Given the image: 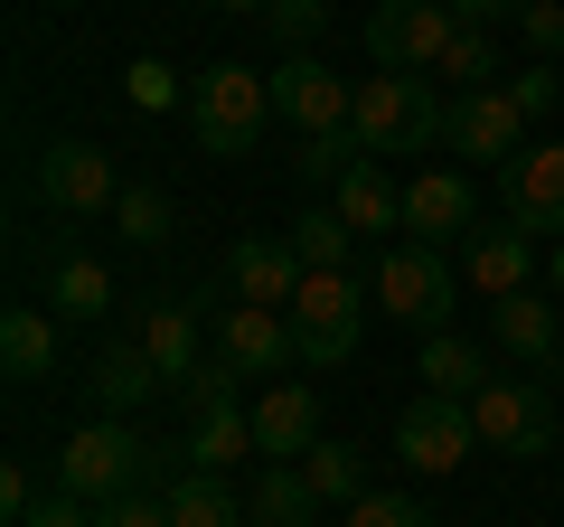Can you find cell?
<instances>
[{
	"mask_svg": "<svg viewBox=\"0 0 564 527\" xmlns=\"http://www.w3.org/2000/svg\"><path fill=\"white\" fill-rule=\"evenodd\" d=\"M263 122H273V76H254V66L226 57L188 85V132H198L207 161H245L263 142Z\"/></svg>",
	"mask_w": 564,
	"mask_h": 527,
	"instance_id": "obj_1",
	"label": "cell"
},
{
	"mask_svg": "<svg viewBox=\"0 0 564 527\" xmlns=\"http://www.w3.org/2000/svg\"><path fill=\"white\" fill-rule=\"evenodd\" d=\"M358 142L367 151H433L443 142V122H452V104L433 95L423 76H404V66H386V76H367L358 85Z\"/></svg>",
	"mask_w": 564,
	"mask_h": 527,
	"instance_id": "obj_2",
	"label": "cell"
},
{
	"mask_svg": "<svg viewBox=\"0 0 564 527\" xmlns=\"http://www.w3.org/2000/svg\"><path fill=\"white\" fill-rule=\"evenodd\" d=\"M141 471H151V452H141V433L122 424V415H95L85 433H66V443H57V490H76L85 508L141 490Z\"/></svg>",
	"mask_w": 564,
	"mask_h": 527,
	"instance_id": "obj_3",
	"label": "cell"
},
{
	"mask_svg": "<svg viewBox=\"0 0 564 527\" xmlns=\"http://www.w3.org/2000/svg\"><path fill=\"white\" fill-rule=\"evenodd\" d=\"M527 104H518V85H470V95H452V122H443V142L462 151L470 170H508L527 151Z\"/></svg>",
	"mask_w": 564,
	"mask_h": 527,
	"instance_id": "obj_4",
	"label": "cell"
},
{
	"mask_svg": "<svg viewBox=\"0 0 564 527\" xmlns=\"http://www.w3.org/2000/svg\"><path fill=\"white\" fill-rule=\"evenodd\" d=\"M452 29H462L452 0H377V10H367V57L404 66V76H433L443 47H452Z\"/></svg>",
	"mask_w": 564,
	"mask_h": 527,
	"instance_id": "obj_5",
	"label": "cell"
},
{
	"mask_svg": "<svg viewBox=\"0 0 564 527\" xmlns=\"http://www.w3.org/2000/svg\"><path fill=\"white\" fill-rule=\"evenodd\" d=\"M358 273H311L302 292H292V348H302V367H348L358 358Z\"/></svg>",
	"mask_w": 564,
	"mask_h": 527,
	"instance_id": "obj_6",
	"label": "cell"
},
{
	"mask_svg": "<svg viewBox=\"0 0 564 527\" xmlns=\"http://www.w3.org/2000/svg\"><path fill=\"white\" fill-rule=\"evenodd\" d=\"M377 311L386 321H414V330H443L452 321V264L443 245H386L377 255Z\"/></svg>",
	"mask_w": 564,
	"mask_h": 527,
	"instance_id": "obj_7",
	"label": "cell"
},
{
	"mask_svg": "<svg viewBox=\"0 0 564 527\" xmlns=\"http://www.w3.org/2000/svg\"><path fill=\"white\" fill-rule=\"evenodd\" d=\"M470 452H480L470 396H433V386H423L414 406L395 415V462H404V471H433V481H443V471H462Z\"/></svg>",
	"mask_w": 564,
	"mask_h": 527,
	"instance_id": "obj_8",
	"label": "cell"
},
{
	"mask_svg": "<svg viewBox=\"0 0 564 527\" xmlns=\"http://www.w3.org/2000/svg\"><path fill=\"white\" fill-rule=\"evenodd\" d=\"M470 424H480V443L508 452V462H536V452L555 443V406H545L536 386H518V377H489L480 396H470Z\"/></svg>",
	"mask_w": 564,
	"mask_h": 527,
	"instance_id": "obj_9",
	"label": "cell"
},
{
	"mask_svg": "<svg viewBox=\"0 0 564 527\" xmlns=\"http://www.w3.org/2000/svg\"><path fill=\"white\" fill-rule=\"evenodd\" d=\"M273 114L292 122V132H329V122H348L358 114V85L348 76H329L311 47H292V57L273 66Z\"/></svg>",
	"mask_w": 564,
	"mask_h": 527,
	"instance_id": "obj_10",
	"label": "cell"
},
{
	"mask_svg": "<svg viewBox=\"0 0 564 527\" xmlns=\"http://www.w3.org/2000/svg\"><path fill=\"white\" fill-rule=\"evenodd\" d=\"M282 358H302V348H292V311L226 302V321H217V367L226 377H282Z\"/></svg>",
	"mask_w": 564,
	"mask_h": 527,
	"instance_id": "obj_11",
	"label": "cell"
},
{
	"mask_svg": "<svg viewBox=\"0 0 564 527\" xmlns=\"http://www.w3.org/2000/svg\"><path fill=\"white\" fill-rule=\"evenodd\" d=\"M39 198L57 207V217H113L122 180H113V161H104L95 142H57L39 161Z\"/></svg>",
	"mask_w": 564,
	"mask_h": 527,
	"instance_id": "obj_12",
	"label": "cell"
},
{
	"mask_svg": "<svg viewBox=\"0 0 564 527\" xmlns=\"http://www.w3.org/2000/svg\"><path fill=\"white\" fill-rule=\"evenodd\" d=\"M311 283V264L292 255V236H236L226 245V292L236 302H273V311H292V292Z\"/></svg>",
	"mask_w": 564,
	"mask_h": 527,
	"instance_id": "obj_13",
	"label": "cell"
},
{
	"mask_svg": "<svg viewBox=\"0 0 564 527\" xmlns=\"http://www.w3.org/2000/svg\"><path fill=\"white\" fill-rule=\"evenodd\" d=\"M499 189H508V226H527V236H564V142L518 151V161L499 170Z\"/></svg>",
	"mask_w": 564,
	"mask_h": 527,
	"instance_id": "obj_14",
	"label": "cell"
},
{
	"mask_svg": "<svg viewBox=\"0 0 564 527\" xmlns=\"http://www.w3.org/2000/svg\"><path fill=\"white\" fill-rule=\"evenodd\" d=\"M462 273H470V292L480 302H508V292H527L536 283V245H527V226H470L462 236Z\"/></svg>",
	"mask_w": 564,
	"mask_h": 527,
	"instance_id": "obj_15",
	"label": "cell"
},
{
	"mask_svg": "<svg viewBox=\"0 0 564 527\" xmlns=\"http://www.w3.org/2000/svg\"><path fill=\"white\" fill-rule=\"evenodd\" d=\"M321 443V396L311 386H263V406H254V452L263 462H302V452Z\"/></svg>",
	"mask_w": 564,
	"mask_h": 527,
	"instance_id": "obj_16",
	"label": "cell"
},
{
	"mask_svg": "<svg viewBox=\"0 0 564 527\" xmlns=\"http://www.w3.org/2000/svg\"><path fill=\"white\" fill-rule=\"evenodd\" d=\"M470 207H480V198H470V180H462V170H423V180L404 189V226H414L423 245L470 236Z\"/></svg>",
	"mask_w": 564,
	"mask_h": 527,
	"instance_id": "obj_17",
	"label": "cell"
},
{
	"mask_svg": "<svg viewBox=\"0 0 564 527\" xmlns=\"http://www.w3.org/2000/svg\"><path fill=\"white\" fill-rule=\"evenodd\" d=\"M489 330H499V348H508V358H527V367H555V348H564L555 302H536V292H508V302H489Z\"/></svg>",
	"mask_w": 564,
	"mask_h": 527,
	"instance_id": "obj_18",
	"label": "cell"
},
{
	"mask_svg": "<svg viewBox=\"0 0 564 527\" xmlns=\"http://www.w3.org/2000/svg\"><path fill=\"white\" fill-rule=\"evenodd\" d=\"M141 348H151V367H161L170 386H188L207 367V348H198V311L188 302H151L141 311Z\"/></svg>",
	"mask_w": 564,
	"mask_h": 527,
	"instance_id": "obj_19",
	"label": "cell"
},
{
	"mask_svg": "<svg viewBox=\"0 0 564 527\" xmlns=\"http://www.w3.org/2000/svg\"><path fill=\"white\" fill-rule=\"evenodd\" d=\"M245 508H254V527H311L329 499L311 490V471H302V462H263V471H254V490H245Z\"/></svg>",
	"mask_w": 564,
	"mask_h": 527,
	"instance_id": "obj_20",
	"label": "cell"
},
{
	"mask_svg": "<svg viewBox=\"0 0 564 527\" xmlns=\"http://www.w3.org/2000/svg\"><path fill=\"white\" fill-rule=\"evenodd\" d=\"M329 207H339V217L358 226V236H386V226H404V189L386 180L377 161H358V170H339V180H329Z\"/></svg>",
	"mask_w": 564,
	"mask_h": 527,
	"instance_id": "obj_21",
	"label": "cell"
},
{
	"mask_svg": "<svg viewBox=\"0 0 564 527\" xmlns=\"http://www.w3.org/2000/svg\"><path fill=\"white\" fill-rule=\"evenodd\" d=\"M414 377L423 386H433V396H480V386H489V358H480V348H470L462 340V330H423V358H414Z\"/></svg>",
	"mask_w": 564,
	"mask_h": 527,
	"instance_id": "obj_22",
	"label": "cell"
},
{
	"mask_svg": "<svg viewBox=\"0 0 564 527\" xmlns=\"http://www.w3.org/2000/svg\"><path fill=\"white\" fill-rule=\"evenodd\" d=\"M161 386H170V377L151 367V348L132 340V348H104V367H95V406H104V415H141Z\"/></svg>",
	"mask_w": 564,
	"mask_h": 527,
	"instance_id": "obj_23",
	"label": "cell"
},
{
	"mask_svg": "<svg viewBox=\"0 0 564 527\" xmlns=\"http://www.w3.org/2000/svg\"><path fill=\"white\" fill-rule=\"evenodd\" d=\"M282 236H292V255H302L311 273H348V255H358V226H348L339 207H302Z\"/></svg>",
	"mask_w": 564,
	"mask_h": 527,
	"instance_id": "obj_24",
	"label": "cell"
},
{
	"mask_svg": "<svg viewBox=\"0 0 564 527\" xmlns=\"http://www.w3.org/2000/svg\"><path fill=\"white\" fill-rule=\"evenodd\" d=\"M47 302H57V321H104V311H113V273H104L95 255H57Z\"/></svg>",
	"mask_w": 564,
	"mask_h": 527,
	"instance_id": "obj_25",
	"label": "cell"
},
{
	"mask_svg": "<svg viewBox=\"0 0 564 527\" xmlns=\"http://www.w3.org/2000/svg\"><path fill=\"white\" fill-rule=\"evenodd\" d=\"M0 367H10V377H47V367H57V321H47V311H10V321H0Z\"/></svg>",
	"mask_w": 564,
	"mask_h": 527,
	"instance_id": "obj_26",
	"label": "cell"
},
{
	"mask_svg": "<svg viewBox=\"0 0 564 527\" xmlns=\"http://www.w3.org/2000/svg\"><path fill=\"white\" fill-rule=\"evenodd\" d=\"M170 518H180V527H245V518H254V508H245L236 490L217 481V471H188V481L170 490Z\"/></svg>",
	"mask_w": 564,
	"mask_h": 527,
	"instance_id": "obj_27",
	"label": "cell"
},
{
	"mask_svg": "<svg viewBox=\"0 0 564 527\" xmlns=\"http://www.w3.org/2000/svg\"><path fill=\"white\" fill-rule=\"evenodd\" d=\"M433 76H452L462 95L499 76V39H489V20H462V29H452V47H443V66H433Z\"/></svg>",
	"mask_w": 564,
	"mask_h": 527,
	"instance_id": "obj_28",
	"label": "cell"
},
{
	"mask_svg": "<svg viewBox=\"0 0 564 527\" xmlns=\"http://www.w3.org/2000/svg\"><path fill=\"white\" fill-rule=\"evenodd\" d=\"M113 236H132V245H161V236H170V189L132 180V189L113 198Z\"/></svg>",
	"mask_w": 564,
	"mask_h": 527,
	"instance_id": "obj_29",
	"label": "cell"
},
{
	"mask_svg": "<svg viewBox=\"0 0 564 527\" xmlns=\"http://www.w3.org/2000/svg\"><path fill=\"white\" fill-rule=\"evenodd\" d=\"M302 471H311V490H321V499H367V471H358V452H348V443H311L302 452Z\"/></svg>",
	"mask_w": 564,
	"mask_h": 527,
	"instance_id": "obj_30",
	"label": "cell"
},
{
	"mask_svg": "<svg viewBox=\"0 0 564 527\" xmlns=\"http://www.w3.org/2000/svg\"><path fill=\"white\" fill-rule=\"evenodd\" d=\"M367 161V142H358V122H329V132H311V151H302V180H339V170H358Z\"/></svg>",
	"mask_w": 564,
	"mask_h": 527,
	"instance_id": "obj_31",
	"label": "cell"
},
{
	"mask_svg": "<svg viewBox=\"0 0 564 527\" xmlns=\"http://www.w3.org/2000/svg\"><path fill=\"white\" fill-rule=\"evenodd\" d=\"M348 527H433V508H414L404 490H367V499H348Z\"/></svg>",
	"mask_w": 564,
	"mask_h": 527,
	"instance_id": "obj_32",
	"label": "cell"
},
{
	"mask_svg": "<svg viewBox=\"0 0 564 527\" xmlns=\"http://www.w3.org/2000/svg\"><path fill=\"white\" fill-rule=\"evenodd\" d=\"M518 39L536 47L545 66H564V0H527V10H518Z\"/></svg>",
	"mask_w": 564,
	"mask_h": 527,
	"instance_id": "obj_33",
	"label": "cell"
},
{
	"mask_svg": "<svg viewBox=\"0 0 564 527\" xmlns=\"http://www.w3.org/2000/svg\"><path fill=\"white\" fill-rule=\"evenodd\" d=\"M122 95H132L141 114H170V104H180V76H170L161 57H132V76H122Z\"/></svg>",
	"mask_w": 564,
	"mask_h": 527,
	"instance_id": "obj_34",
	"label": "cell"
},
{
	"mask_svg": "<svg viewBox=\"0 0 564 527\" xmlns=\"http://www.w3.org/2000/svg\"><path fill=\"white\" fill-rule=\"evenodd\" d=\"M263 20H273V39L302 47V39H321V29H329V0H273Z\"/></svg>",
	"mask_w": 564,
	"mask_h": 527,
	"instance_id": "obj_35",
	"label": "cell"
},
{
	"mask_svg": "<svg viewBox=\"0 0 564 527\" xmlns=\"http://www.w3.org/2000/svg\"><path fill=\"white\" fill-rule=\"evenodd\" d=\"M95 527H180V518H170V499H141V490H122V499L95 508Z\"/></svg>",
	"mask_w": 564,
	"mask_h": 527,
	"instance_id": "obj_36",
	"label": "cell"
},
{
	"mask_svg": "<svg viewBox=\"0 0 564 527\" xmlns=\"http://www.w3.org/2000/svg\"><path fill=\"white\" fill-rule=\"evenodd\" d=\"M518 104H527V114H555V104H564V66H527V76H518Z\"/></svg>",
	"mask_w": 564,
	"mask_h": 527,
	"instance_id": "obj_37",
	"label": "cell"
},
{
	"mask_svg": "<svg viewBox=\"0 0 564 527\" xmlns=\"http://www.w3.org/2000/svg\"><path fill=\"white\" fill-rule=\"evenodd\" d=\"M20 527H95V508H85L76 490H57V499H39V508H29Z\"/></svg>",
	"mask_w": 564,
	"mask_h": 527,
	"instance_id": "obj_38",
	"label": "cell"
},
{
	"mask_svg": "<svg viewBox=\"0 0 564 527\" xmlns=\"http://www.w3.org/2000/svg\"><path fill=\"white\" fill-rule=\"evenodd\" d=\"M29 508H39V481H29V471H20V462H0V518L20 527V518H29Z\"/></svg>",
	"mask_w": 564,
	"mask_h": 527,
	"instance_id": "obj_39",
	"label": "cell"
},
{
	"mask_svg": "<svg viewBox=\"0 0 564 527\" xmlns=\"http://www.w3.org/2000/svg\"><path fill=\"white\" fill-rule=\"evenodd\" d=\"M452 10H462V20H518L527 0H452Z\"/></svg>",
	"mask_w": 564,
	"mask_h": 527,
	"instance_id": "obj_40",
	"label": "cell"
},
{
	"mask_svg": "<svg viewBox=\"0 0 564 527\" xmlns=\"http://www.w3.org/2000/svg\"><path fill=\"white\" fill-rule=\"evenodd\" d=\"M545 283H555V302H564V236H555V255H545Z\"/></svg>",
	"mask_w": 564,
	"mask_h": 527,
	"instance_id": "obj_41",
	"label": "cell"
},
{
	"mask_svg": "<svg viewBox=\"0 0 564 527\" xmlns=\"http://www.w3.org/2000/svg\"><path fill=\"white\" fill-rule=\"evenodd\" d=\"M207 10H273V0H207Z\"/></svg>",
	"mask_w": 564,
	"mask_h": 527,
	"instance_id": "obj_42",
	"label": "cell"
},
{
	"mask_svg": "<svg viewBox=\"0 0 564 527\" xmlns=\"http://www.w3.org/2000/svg\"><path fill=\"white\" fill-rule=\"evenodd\" d=\"M555 367H564V348H555Z\"/></svg>",
	"mask_w": 564,
	"mask_h": 527,
	"instance_id": "obj_43",
	"label": "cell"
},
{
	"mask_svg": "<svg viewBox=\"0 0 564 527\" xmlns=\"http://www.w3.org/2000/svg\"><path fill=\"white\" fill-rule=\"evenodd\" d=\"M311 527H321V518H311Z\"/></svg>",
	"mask_w": 564,
	"mask_h": 527,
	"instance_id": "obj_44",
	"label": "cell"
}]
</instances>
